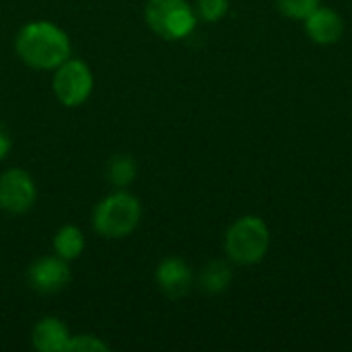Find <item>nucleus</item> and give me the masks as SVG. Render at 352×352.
Returning a JSON list of instances; mask_svg holds the SVG:
<instances>
[{
    "label": "nucleus",
    "mask_w": 352,
    "mask_h": 352,
    "mask_svg": "<svg viewBox=\"0 0 352 352\" xmlns=\"http://www.w3.org/2000/svg\"><path fill=\"white\" fill-rule=\"evenodd\" d=\"M10 151H12V136L6 130V126L0 124V161H4Z\"/></svg>",
    "instance_id": "17"
},
{
    "label": "nucleus",
    "mask_w": 352,
    "mask_h": 352,
    "mask_svg": "<svg viewBox=\"0 0 352 352\" xmlns=\"http://www.w3.org/2000/svg\"><path fill=\"white\" fill-rule=\"evenodd\" d=\"M194 10L204 23H219L229 12V0H196Z\"/></svg>",
    "instance_id": "15"
},
{
    "label": "nucleus",
    "mask_w": 352,
    "mask_h": 352,
    "mask_svg": "<svg viewBox=\"0 0 352 352\" xmlns=\"http://www.w3.org/2000/svg\"><path fill=\"white\" fill-rule=\"evenodd\" d=\"M138 175V165L130 155H113L107 161L105 167V177L109 182V186H113L116 190H126L130 184H134Z\"/></svg>",
    "instance_id": "13"
},
{
    "label": "nucleus",
    "mask_w": 352,
    "mask_h": 352,
    "mask_svg": "<svg viewBox=\"0 0 352 352\" xmlns=\"http://www.w3.org/2000/svg\"><path fill=\"white\" fill-rule=\"evenodd\" d=\"M70 283V266L60 256L37 258L27 268V285L39 295H56Z\"/></svg>",
    "instance_id": "7"
},
{
    "label": "nucleus",
    "mask_w": 352,
    "mask_h": 352,
    "mask_svg": "<svg viewBox=\"0 0 352 352\" xmlns=\"http://www.w3.org/2000/svg\"><path fill=\"white\" fill-rule=\"evenodd\" d=\"M37 184L23 167H10L0 173V208L8 214H25L35 206Z\"/></svg>",
    "instance_id": "6"
},
{
    "label": "nucleus",
    "mask_w": 352,
    "mask_h": 352,
    "mask_svg": "<svg viewBox=\"0 0 352 352\" xmlns=\"http://www.w3.org/2000/svg\"><path fill=\"white\" fill-rule=\"evenodd\" d=\"M148 29L167 41H179L194 33L198 14L188 0H148L144 4Z\"/></svg>",
    "instance_id": "4"
},
{
    "label": "nucleus",
    "mask_w": 352,
    "mask_h": 352,
    "mask_svg": "<svg viewBox=\"0 0 352 352\" xmlns=\"http://www.w3.org/2000/svg\"><path fill=\"white\" fill-rule=\"evenodd\" d=\"M270 229L262 217L245 214L235 219L225 233V254L231 264L254 266L260 264L270 250Z\"/></svg>",
    "instance_id": "3"
},
{
    "label": "nucleus",
    "mask_w": 352,
    "mask_h": 352,
    "mask_svg": "<svg viewBox=\"0 0 352 352\" xmlns=\"http://www.w3.org/2000/svg\"><path fill=\"white\" fill-rule=\"evenodd\" d=\"M233 283V268L227 260H210L198 274V287L206 295H221Z\"/></svg>",
    "instance_id": "11"
},
{
    "label": "nucleus",
    "mask_w": 352,
    "mask_h": 352,
    "mask_svg": "<svg viewBox=\"0 0 352 352\" xmlns=\"http://www.w3.org/2000/svg\"><path fill=\"white\" fill-rule=\"evenodd\" d=\"M19 60L33 70H56L72 56L68 33L52 21H29L14 35Z\"/></svg>",
    "instance_id": "1"
},
{
    "label": "nucleus",
    "mask_w": 352,
    "mask_h": 352,
    "mask_svg": "<svg viewBox=\"0 0 352 352\" xmlns=\"http://www.w3.org/2000/svg\"><path fill=\"white\" fill-rule=\"evenodd\" d=\"M322 0H276L278 10L293 19V21H305L318 6Z\"/></svg>",
    "instance_id": "14"
},
{
    "label": "nucleus",
    "mask_w": 352,
    "mask_h": 352,
    "mask_svg": "<svg viewBox=\"0 0 352 352\" xmlns=\"http://www.w3.org/2000/svg\"><path fill=\"white\" fill-rule=\"evenodd\" d=\"M54 252L66 262L80 258L85 252V233L76 225H62L54 235Z\"/></svg>",
    "instance_id": "12"
},
{
    "label": "nucleus",
    "mask_w": 352,
    "mask_h": 352,
    "mask_svg": "<svg viewBox=\"0 0 352 352\" xmlns=\"http://www.w3.org/2000/svg\"><path fill=\"white\" fill-rule=\"evenodd\" d=\"M142 219L140 200L128 190H113L93 208V231L103 239H124L132 235Z\"/></svg>",
    "instance_id": "2"
},
{
    "label": "nucleus",
    "mask_w": 352,
    "mask_h": 352,
    "mask_svg": "<svg viewBox=\"0 0 352 352\" xmlns=\"http://www.w3.org/2000/svg\"><path fill=\"white\" fill-rule=\"evenodd\" d=\"M303 23H305V33L318 45H334L342 39L344 21L334 8L320 4Z\"/></svg>",
    "instance_id": "9"
},
{
    "label": "nucleus",
    "mask_w": 352,
    "mask_h": 352,
    "mask_svg": "<svg viewBox=\"0 0 352 352\" xmlns=\"http://www.w3.org/2000/svg\"><path fill=\"white\" fill-rule=\"evenodd\" d=\"M155 283L167 299H182L194 287V270L184 258L169 256L159 262L155 270Z\"/></svg>",
    "instance_id": "8"
},
{
    "label": "nucleus",
    "mask_w": 352,
    "mask_h": 352,
    "mask_svg": "<svg viewBox=\"0 0 352 352\" xmlns=\"http://www.w3.org/2000/svg\"><path fill=\"white\" fill-rule=\"evenodd\" d=\"M70 330L64 322L58 318H41L31 332V344L39 352H66L68 340H70Z\"/></svg>",
    "instance_id": "10"
},
{
    "label": "nucleus",
    "mask_w": 352,
    "mask_h": 352,
    "mask_svg": "<svg viewBox=\"0 0 352 352\" xmlns=\"http://www.w3.org/2000/svg\"><path fill=\"white\" fill-rule=\"evenodd\" d=\"M66 352H109V344L95 334H76L70 336Z\"/></svg>",
    "instance_id": "16"
},
{
    "label": "nucleus",
    "mask_w": 352,
    "mask_h": 352,
    "mask_svg": "<svg viewBox=\"0 0 352 352\" xmlns=\"http://www.w3.org/2000/svg\"><path fill=\"white\" fill-rule=\"evenodd\" d=\"M95 76L87 62L78 58H68L54 70L52 89L60 105L64 107H80L93 93Z\"/></svg>",
    "instance_id": "5"
}]
</instances>
